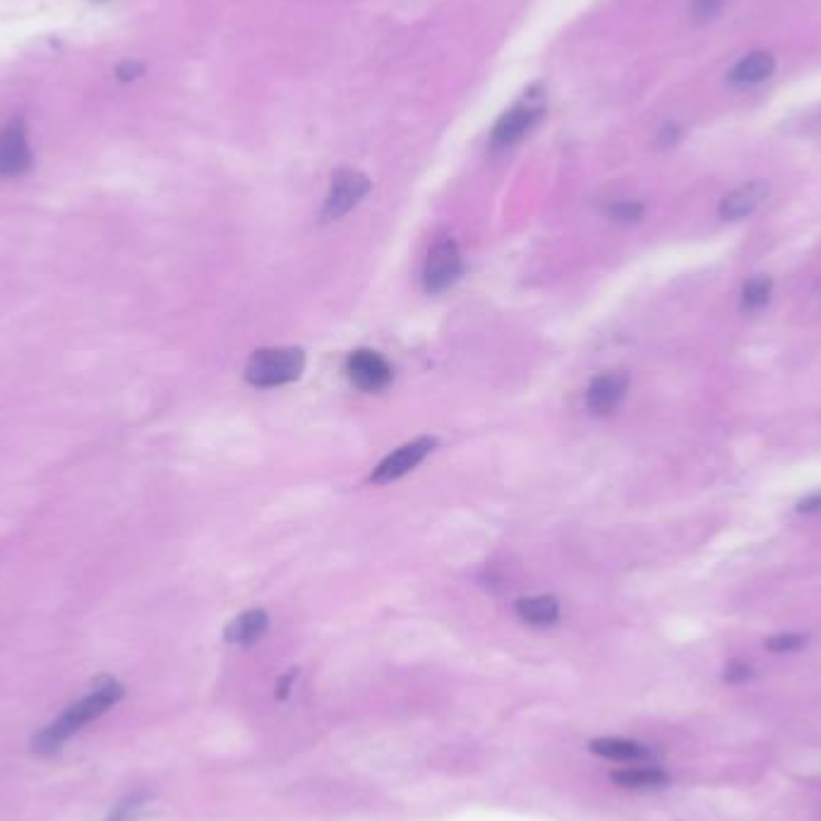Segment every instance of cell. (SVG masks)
I'll use <instances>...</instances> for the list:
<instances>
[{"instance_id": "cell-15", "label": "cell", "mask_w": 821, "mask_h": 821, "mask_svg": "<svg viewBox=\"0 0 821 821\" xmlns=\"http://www.w3.org/2000/svg\"><path fill=\"white\" fill-rule=\"evenodd\" d=\"M517 615L526 625L550 627L560 620V603L553 596H531L517 601Z\"/></svg>"}, {"instance_id": "cell-18", "label": "cell", "mask_w": 821, "mask_h": 821, "mask_svg": "<svg viewBox=\"0 0 821 821\" xmlns=\"http://www.w3.org/2000/svg\"><path fill=\"white\" fill-rule=\"evenodd\" d=\"M610 219L615 221H625V224H632V221H639L644 217V205L641 202H615V205L608 207Z\"/></svg>"}, {"instance_id": "cell-19", "label": "cell", "mask_w": 821, "mask_h": 821, "mask_svg": "<svg viewBox=\"0 0 821 821\" xmlns=\"http://www.w3.org/2000/svg\"><path fill=\"white\" fill-rule=\"evenodd\" d=\"M805 637L802 634H778V637H771L766 641V649L773 653H790L797 651L802 644H805Z\"/></svg>"}, {"instance_id": "cell-12", "label": "cell", "mask_w": 821, "mask_h": 821, "mask_svg": "<svg viewBox=\"0 0 821 821\" xmlns=\"http://www.w3.org/2000/svg\"><path fill=\"white\" fill-rule=\"evenodd\" d=\"M589 749L598 757L610 759V761H622V764H646V761L653 759L651 747L641 745V742L625 740V737H601V740H593Z\"/></svg>"}, {"instance_id": "cell-10", "label": "cell", "mask_w": 821, "mask_h": 821, "mask_svg": "<svg viewBox=\"0 0 821 821\" xmlns=\"http://www.w3.org/2000/svg\"><path fill=\"white\" fill-rule=\"evenodd\" d=\"M769 193L771 185L766 181H749L745 185H740V188L730 190V193L723 197L721 205H718V214H721V219L725 221L745 219L764 205Z\"/></svg>"}, {"instance_id": "cell-24", "label": "cell", "mask_w": 821, "mask_h": 821, "mask_svg": "<svg viewBox=\"0 0 821 821\" xmlns=\"http://www.w3.org/2000/svg\"><path fill=\"white\" fill-rule=\"evenodd\" d=\"M677 137H680V128H677V125H668V128L661 130V137H658V140H661L663 147H668L675 145Z\"/></svg>"}, {"instance_id": "cell-2", "label": "cell", "mask_w": 821, "mask_h": 821, "mask_svg": "<svg viewBox=\"0 0 821 821\" xmlns=\"http://www.w3.org/2000/svg\"><path fill=\"white\" fill-rule=\"evenodd\" d=\"M305 368V353L293 346L260 349L245 365V380L255 387H281L298 380Z\"/></svg>"}, {"instance_id": "cell-13", "label": "cell", "mask_w": 821, "mask_h": 821, "mask_svg": "<svg viewBox=\"0 0 821 821\" xmlns=\"http://www.w3.org/2000/svg\"><path fill=\"white\" fill-rule=\"evenodd\" d=\"M267 627H269V615L265 613V610H260V608L245 610V613L233 617L229 625H226L224 639L236 646H250V644H255L257 639H262V634L267 632Z\"/></svg>"}, {"instance_id": "cell-16", "label": "cell", "mask_w": 821, "mask_h": 821, "mask_svg": "<svg viewBox=\"0 0 821 821\" xmlns=\"http://www.w3.org/2000/svg\"><path fill=\"white\" fill-rule=\"evenodd\" d=\"M771 289H773V284L769 277L749 279L745 284V289H742V310L752 313V310L764 308L771 298Z\"/></svg>"}, {"instance_id": "cell-21", "label": "cell", "mask_w": 821, "mask_h": 821, "mask_svg": "<svg viewBox=\"0 0 821 821\" xmlns=\"http://www.w3.org/2000/svg\"><path fill=\"white\" fill-rule=\"evenodd\" d=\"M747 677H752V668L745 663H733L728 670H725V680L728 682H742V680H747Z\"/></svg>"}, {"instance_id": "cell-5", "label": "cell", "mask_w": 821, "mask_h": 821, "mask_svg": "<svg viewBox=\"0 0 821 821\" xmlns=\"http://www.w3.org/2000/svg\"><path fill=\"white\" fill-rule=\"evenodd\" d=\"M368 193H370V181L365 173L356 171V169H339L332 176V185H329L322 217L329 221L341 219L344 214H349L351 209L356 207Z\"/></svg>"}, {"instance_id": "cell-6", "label": "cell", "mask_w": 821, "mask_h": 821, "mask_svg": "<svg viewBox=\"0 0 821 821\" xmlns=\"http://www.w3.org/2000/svg\"><path fill=\"white\" fill-rule=\"evenodd\" d=\"M543 106L536 101V94H531L529 101H519L517 106L505 111L500 121L495 123L493 135H490V147L493 149H509L524 137L529 130L541 121Z\"/></svg>"}, {"instance_id": "cell-7", "label": "cell", "mask_w": 821, "mask_h": 821, "mask_svg": "<svg viewBox=\"0 0 821 821\" xmlns=\"http://www.w3.org/2000/svg\"><path fill=\"white\" fill-rule=\"evenodd\" d=\"M437 445L435 437H418V440L409 442V445L399 447L397 452H392L389 457H385L377 464V469L370 476V483L382 485V483H392L397 478L406 476V473L416 469L421 461L433 452V447Z\"/></svg>"}, {"instance_id": "cell-20", "label": "cell", "mask_w": 821, "mask_h": 821, "mask_svg": "<svg viewBox=\"0 0 821 821\" xmlns=\"http://www.w3.org/2000/svg\"><path fill=\"white\" fill-rule=\"evenodd\" d=\"M723 5L725 0H694L692 10L697 20H713V17L721 13Z\"/></svg>"}, {"instance_id": "cell-25", "label": "cell", "mask_w": 821, "mask_h": 821, "mask_svg": "<svg viewBox=\"0 0 821 821\" xmlns=\"http://www.w3.org/2000/svg\"><path fill=\"white\" fill-rule=\"evenodd\" d=\"M797 509H800V512H819V509H821V493L807 497V500H802L800 505H797Z\"/></svg>"}, {"instance_id": "cell-9", "label": "cell", "mask_w": 821, "mask_h": 821, "mask_svg": "<svg viewBox=\"0 0 821 821\" xmlns=\"http://www.w3.org/2000/svg\"><path fill=\"white\" fill-rule=\"evenodd\" d=\"M629 387V377L627 373H603L598 377H593V382L589 385V392H586V404L589 409L596 413V416H608L613 413L620 401L625 399Z\"/></svg>"}, {"instance_id": "cell-4", "label": "cell", "mask_w": 821, "mask_h": 821, "mask_svg": "<svg viewBox=\"0 0 821 821\" xmlns=\"http://www.w3.org/2000/svg\"><path fill=\"white\" fill-rule=\"evenodd\" d=\"M34 164L29 147L27 125L22 118H13L0 128V178H20Z\"/></svg>"}, {"instance_id": "cell-23", "label": "cell", "mask_w": 821, "mask_h": 821, "mask_svg": "<svg viewBox=\"0 0 821 821\" xmlns=\"http://www.w3.org/2000/svg\"><path fill=\"white\" fill-rule=\"evenodd\" d=\"M140 73H142V68L137 63H123L121 68H118V77H121V80H135V77H140Z\"/></svg>"}, {"instance_id": "cell-1", "label": "cell", "mask_w": 821, "mask_h": 821, "mask_svg": "<svg viewBox=\"0 0 821 821\" xmlns=\"http://www.w3.org/2000/svg\"><path fill=\"white\" fill-rule=\"evenodd\" d=\"M125 687L113 677H97L92 685V692L87 697H82L80 701H75L73 706L63 711V716L58 721H53L41 728L37 735L32 737V749L41 757H51L58 749L65 745L68 737H73L82 725H87L94 718H99L101 713H106L113 704L123 699Z\"/></svg>"}, {"instance_id": "cell-8", "label": "cell", "mask_w": 821, "mask_h": 821, "mask_svg": "<svg viewBox=\"0 0 821 821\" xmlns=\"http://www.w3.org/2000/svg\"><path fill=\"white\" fill-rule=\"evenodd\" d=\"M349 380L363 392H382L392 382V365L377 351L358 349L346 358Z\"/></svg>"}, {"instance_id": "cell-14", "label": "cell", "mask_w": 821, "mask_h": 821, "mask_svg": "<svg viewBox=\"0 0 821 821\" xmlns=\"http://www.w3.org/2000/svg\"><path fill=\"white\" fill-rule=\"evenodd\" d=\"M610 778H613L615 785H620V788H627V790H658L670 783L668 773L651 764L627 766V769L610 773Z\"/></svg>"}, {"instance_id": "cell-3", "label": "cell", "mask_w": 821, "mask_h": 821, "mask_svg": "<svg viewBox=\"0 0 821 821\" xmlns=\"http://www.w3.org/2000/svg\"><path fill=\"white\" fill-rule=\"evenodd\" d=\"M461 272H464V262H461L459 245L452 238H442L430 248L428 260L423 267V284L425 291L442 293L452 289L457 284Z\"/></svg>"}, {"instance_id": "cell-11", "label": "cell", "mask_w": 821, "mask_h": 821, "mask_svg": "<svg viewBox=\"0 0 821 821\" xmlns=\"http://www.w3.org/2000/svg\"><path fill=\"white\" fill-rule=\"evenodd\" d=\"M776 73V58L769 51H752L742 56L728 73V82L737 89L757 87Z\"/></svg>"}, {"instance_id": "cell-22", "label": "cell", "mask_w": 821, "mask_h": 821, "mask_svg": "<svg viewBox=\"0 0 821 821\" xmlns=\"http://www.w3.org/2000/svg\"><path fill=\"white\" fill-rule=\"evenodd\" d=\"M296 677H298V670H289V673H286L284 677H281L279 680V685H277V697L279 699H286L291 694V687H293V682H296Z\"/></svg>"}, {"instance_id": "cell-17", "label": "cell", "mask_w": 821, "mask_h": 821, "mask_svg": "<svg viewBox=\"0 0 821 821\" xmlns=\"http://www.w3.org/2000/svg\"><path fill=\"white\" fill-rule=\"evenodd\" d=\"M147 802H149L147 793L128 795L125 800H121L116 807H113V812L106 817V821H130L142 807L147 805Z\"/></svg>"}]
</instances>
